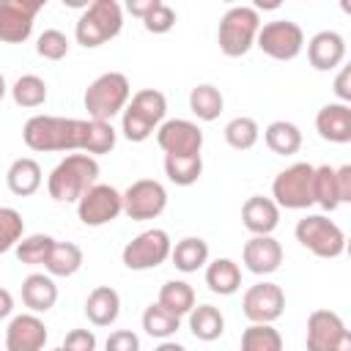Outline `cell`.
Returning <instances> with one entry per match:
<instances>
[{
    "label": "cell",
    "instance_id": "cell-1",
    "mask_svg": "<svg viewBox=\"0 0 351 351\" xmlns=\"http://www.w3.org/2000/svg\"><path fill=\"white\" fill-rule=\"evenodd\" d=\"M22 140L30 151H82L88 156L110 154L115 148V129L107 121H82L60 115H33L22 129Z\"/></svg>",
    "mask_w": 351,
    "mask_h": 351
},
{
    "label": "cell",
    "instance_id": "cell-2",
    "mask_svg": "<svg viewBox=\"0 0 351 351\" xmlns=\"http://www.w3.org/2000/svg\"><path fill=\"white\" fill-rule=\"evenodd\" d=\"M99 178V162L96 156L88 154H69L60 159L49 178H47V192L58 203H77Z\"/></svg>",
    "mask_w": 351,
    "mask_h": 351
},
{
    "label": "cell",
    "instance_id": "cell-3",
    "mask_svg": "<svg viewBox=\"0 0 351 351\" xmlns=\"http://www.w3.org/2000/svg\"><path fill=\"white\" fill-rule=\"evenodd\" d=\"M167 112V99L162 90L156 88H143L137 90L129 104L123 107V118H121V132L129 143H143L154 134V129L162 126Z\"/></svg>",
    "mask_w": 351,
    "mask_h": 351
},
{
    "label": "cell",
    "instance_id": "cell-4",
    "mask_svg": "<svg viewBox=\"0 0 351 351\" xmlns=\"http://www.w3.org/2000/svg\"><path fill=\"white\" fill-rule=\"evenodd\" d=\"M123 27V11L115 0H93L82 8L77 25H74V38L85 49H96L115 38Z\"/></svg>",
    "mask_w": 351,
    "mask_h": 351
},
{
    "label": "cell",
    "instance_id": "cell-5",
    "mask_svg": "<svg viewBox=\"0 0 351 351\" xmlns=\"http://www.w3.org/2000/svg\"><path fill=\"white\" fill-rule=\"evenodd\" d=\"M132 99V85L126 80V74L121 71H104L99 74L88 90H85V110L90 115V121H112L118 112H123V107Z\"/></svg>",
    "mask_w": 351,
    "mask_h": 351
},
{
    "label": "cell",
    "instance_id": "cell-6",
    "mask_svg": "<svg viewBox=\"0 0 351 351\" xmlns=\"http://www.w3.org/2000/svg\"><path fill=\"white\" fill-rule=\"evenodd\" d=\"M261 30V16L258 8L252 5H233L222 14L219 19V30H217V44L222 49V55L228 58H241L255 47Z\"/></svg>",
    "mask_w": 351,
    "mask_h": 351
},
{
    "label": "cell",
    "instance_id": "cell-7",
    "mask_svg": "<svg viewBox=\"0 0 351 351\" xmlns=\"http://www.w3.org/2000/svg\"><path fill=\"white\" fill-rule=\"evenodd\" d=\"M296 241L318 258H337L346 252V233L324 214H307L296 222Z\"/></svg>",
    "mask_w": 351,
    "mask_h": 351
},
{
    "label": "cell",
    "instance_id": "cell-8",
    "mask_svg": "<svg viewBox=\"0 0 351 351\" xmlns=\"http://www.w3.org/2000/svg\"><path fill=\"white\" fill-rule=\"evenodd\" d=\"M313 165L296 162L285 170H280L271 181V200L277 208H291L302 211L313 206Z\"/></svg>",
    "mask_w": 351,
    "mask_h": 351
},
{
    "label": "cell",
    "instance_id": "cell-9",
    "mask_svg": "<svg viewBox=\"0 0 351 351\" xmlns=\"http://www.w3.org/2000/svg\"><path fill=\"white\" fill-rule=\"evenodd\" d=\"M170 250H173V241H170L167 230L151 228V230H143L140 236H134L123 247L121 258H123V266L126 269H132V271H148V269L162 266L170 258Z\"/></svg>",
    "mask_w": 351,
    "mask_h": 351
},
{
    "label": "cell",
    "instance_id": "cell-10",
    "mask_svg": "<svg viewBox=\"0 0 351 351\" xmlns=\"http://www.w3.org/2000/svg\"><path fill=\"white\" fill-rule=\"evenodd\" d=\"M307 351H351V332L335 310H313L307 315Z\"/></svg>",
    "mask_w": 351,
    "mask_h": 351
},
{
    "label": "cell",
    "instance_id": "cell-11",
    "mask_svg": "<svg viewBox=\"0 0 351 351\" xmlns=\"http://www.w3.org/2000/svg\"><path fill=\"white\" fill-rule=\"evenodd\" d=\"M255 47L274 60H293L304 49V30L291 19H274L261 25Z\"/></svg>",
    "mask_w": 351,
    "mask_h": 351
},
{
    "label": "cell",
    "instance_id": "cell-12",
    "mask_svg": "<svg viewBox=\"0 0 351 351\" xmlns=\"http://www.w3.org/2000/svg\"><path fill=\"white\" fill-rule=\"evenodd\" d=\"M123 211V197L115 186L110 184H93L80 200H77V217L82 225L88 228H101L112 219H118V214Z\"/></svg>",
    "mask_w": 351,
    "mask_h": 351
},
{
    "label": "cell",
    "instance_id": "cell-13",
    "mask_svg": "<svg viewBox=\"0 0 351 351\" xmlns=\"http://www.w3.org/2000/svg\"><path fill=\"white\" fill-rule=\"evenodd\" d=\"M121 197H123V214L134 222L156 219L167 208V189L154 178H137L134 184L126 186V192H121Z\"/></svg>",
    "mask_w": 351,
    "mask_h": 351
},
{
    "label": "cell",
    "instance_id": "cell-14",
    "mask_svg": "<svg viewBox=\"0 0 351 351\" xmlns=\"http://www.w3.org/2000/svg\"><path fill=\"white\" fill-rule=\"evenodd\" d=\"M241 310L250 324H274L285 313V293L277 282H255L244 291Z\"/></svg>",
    "mask_w": 351,
    "mask_h": 351
},
{
    "label": "cell",
    "instance_id": "cell-15",
    "mask_svg": "<svg viewBox=\"0 0 351 351\" xmlns=\"http://www.w3.org/2000/svg\"><path fill=\"white\" fill-rule=\"evenodd\" d=\"M41 8H44L41 0H0V41L3 44L27 41Z\"/></svg>",
    "mask_w": 351,
    "mask_h": 351
},
{
    "label": "cell",
    "instance_id": "cell-16",
    "mask_svg": "<svg viewBox=\"0 0 351 351\" xmlns=\"http://www.w3.org/2000/svg\"><path fill=\"white\" fill-rule=\"evenodd\" d=\"M156 145L165 154H173V156L200 154V148H203V132H200L197 123H192L186 118L162 121V126L156 129Z\"/></svg>",
    "mask_w": 351,
    "mask_h": 351
},
{
    "label": "cell",
    "instance_id": "cell-17",
    "mask_svg": "<svg viewBox=\"0 0 351 351\" xmlns=\"http://www.w3.org/2000/svg\"><path fill=\"white\" fill-rule=\"evenodd\" d=\"M47 326L36 313L14 315L5 329V351H44L47 346Z\"/></svg>",
    "mask_w": 351,
    "mask_h": 351
},
{
    "label": "cell",
    "instance_id": "cell-18",
    "mask_svg": "<svg viewBox=\"0 0 351 351\" xmlns=\"http://www.w3.org/2000/svg\"><path fill=\"white\" fill-rule=\"evenodd\" d=\"M241 261L252 274H274L282 263V247L274 236H252L241 247Z\"/></svg>",
    "mask_w": 351,
    "mask_h": 351
},
{
    "label": "cell",
    "instance_id": "cell-19",
    "mask_svg": "<svg viewBox=\"0 0 351 351\" xmlns=\"http://www.w3.org/2000/svg\"><path fill=\"white\" fill-rule=\"evenodd\" d=\"M307 60L315 71H332L346 60V38L335 30H321L307 41Z\"/></svg>",
    "mask_w": 351,
    "mask_h": 351
},
{
    "label": "cell",
    "instance_id": "cell-20",
    "mask_svg": "<svg viewBox=\"0 0 351 351\" xmlns=\"http://www.w3.org/2000/svg\"><path fill=\"white\" fill-rule=\"evenodd\" d=\"M241 222L252 236H271L274 228L280 225V208L271 197L252 195L241 206Z\"/></svg>",
    "mask_w": 351,
    "mask_h": 351
},
{
    "label": "cell",
    "instance_id": "cell-21",
    "mask_svg": "<svg viewBox=\"0 0 351 351\" xmlns=\"http://www.w3.org/2000/svg\"><path fill=\"white\" fill-rule=\"evenodd\" d=\"M315 129L326 143H337V145L351 143V107L340 101L324 104L315 115Z\"/></svg>",
    "mask_w": 351,
    "mask_h": 351
},
{
    "label": "cell",
    "instance_id": "cell-22",
    "mask_svg": "<svg viewBox=\"0 0 351 351\" xmlns=\"http://www.w3.org/2000/svg\"><path fill=\"white\" fill-rule=\"evenodd\" d=\"M22 302L36 315L52 310L55 302H58V285H55V280L49 274H38V271L36 274H27L22 280Z\"/></svg>",
    "mask_w": 351,
    "mask_h": 351
},
{
    "label": "cell",
    "instance_id": "cell-23",
    "mask_svg": "<svg viewBox=\"0 0 351 351\" xmlns=\"http://www.w3.org/2000/svg\"><path fill=\"white\" fill-rule=\"evenodd\" d=\"M121 313V296L110 285H96L85 299V315L93 326H110L115 324Z\"/></svg>",
    "mask_w": 351,
    "mask_h": 351
},
{
    "label": "cell",
    "instance_id": "cell-24",
    "mask_svg": "<svg viewBox=\"0 0 351 351\" xmlns=\"http://www.w3.org/2000/svg\"><path fill=\"white\" fill-rule=\"evenodd\" d=\"M44 176H41V165L30 156H19L11 162L8 173H5V184L16 197H30L38 192Z\"/></svg>",
    "mask_w": 351,
    "mask_h": 351
},
{
    "label": "cell",
    "instance_id": "cell-25",
    "mask_svg": "<svg viewBox=\"0 0 351 351\" xmlns=\"http://www.w3.org/2000/svg\"><path fill=\"white\" fill-rule=\"evenodd\" d=\"M206 285L211 293L219 296H230L241 288V269L236 261L230 258H217L211 263H206Z\"/></svg>",
    "mask_w": 351,
    "mask_h": 351
},
{
    "label": "cell",
    "instance_id": "cell-26",
    "mask_svg": "<svg viewBox=\"0 0 351 351\" xmlns=\"http://www.w3.org/2000/svg\"><path fill=\"white\" fill-rule=\"evenodd\" d=\"M170 261L178 271L192 274L208 263V244L200 236H186V239L176 241V247L170 250Z\"/></svg>",
    "mask_w": 351,
    "mask_h": 351
},
{
    "label": "cell",
    "instance_id": "cell-27",
    "mask_svg": "<svg viewBox=\"0 0 351 351\" xmlns=\"http://www.w3.org/2000/svg\"><path fill=\"white\" fill-rule=\"evenodd\" d=\"M189 332L203 343L219 340L225 332V315L214 304H197L189 313Z\"/></svg>",
    "mask_w": 351,
    "mask_h": 351
},
{
    "label": "cell",
    "instance_id": "cell-28",
    "mask_svg": "<svg viewBox=\"0 0 351 351\" xmlns=\"http://www.w3.org/2000/svg\"><path fill=\"white\" fill-rule=\"evenodd\" d=\"M82 261H85V255L74 241H55L44 269L49 277H71L82 269Z\"/></svg>",
    "mask_w": 351,
    "mask_h": 351
},
{
    "label": "cell",
    "instance_id": "cell-29",
    "mask_svg": "<svg viewBox=\"0 0 351 351\" xmlns=\"http://www.w3.org/2000/svg\"><path fill=\"white\" fill-rule=\"evenodd\" d=\"M263 140H266L269 151L277 156H291L302 148V132L291 121H271L263 132Z\"/></svg>",
    "mask_w": 351,
    "mask_h": 351
},
{
    "label": "cell",
    "instance_id": "cell-30",
    "mask_svg": "<svg viewBox=\"0 0 351 351\" xmlns=\"http://www.w3.org/2000/svg\"><path fill=\"white\" fill-rule=\"evenodd\" d=\"M167 313L173 315H189L192 307H195V291L189 282L184 280H167L162 288H159V299H156Z\"/></svg>",
    "mask_w": 351,
    "mask_h": 351
},
{
    "label": "cell",
    "instance_id": "cell-31",
    "mask_svg": "<svg viewBox=\"0 0 351 351\" xmlns=\"http://www.w3.org/2000/svg\"><path fill=\"white\" fill-rule=\"evenodd\" d=\"M222 107H225V99H222L219 88H214L211 82H200L189 90V110L200 121H217Z\"/></svg>",
    "mask_w": 351,
    "mask_h": 351
},
{
    "label": "cell",
    "instance_id": "cell-32",
    "mask_svg": "<svg viewBox=\"0 0 351 351\" xmlns=\"http://www.w3.org/2000/svg\"><path fill=\"white\" fill-rule=\"evenodd\" d=\"M203 173V156L200 154H186V156H173L165 154V176L176 186H192Z\"/></svg>",
    "mask_w": 351,
    "mask_h": 351
},
{
    "label": "cell",
    "instance_id": "cell-33",
    "mask_svg": "<svg viewBox=\"0 0 351 351\" xmlns=\"http://www.w3.org/2000/svg\"><path fill=\"white\" fill-rule=\"evenodd\" d=\"M178 326H181V318L167 313L159 302L148 304L143 313V329H145V335H151L156 340H170L178 332Z\"/></svg>",
    "mask_w": 351,
    "mask_h": 351
},
{
    "label": "cell",
    "instance_id": "cell-34",
    "mask_svg": "<svg viewBox=\"0 0 351 351\" xmlns=\"http://www.w3.org/2000/svg\"><path fill=\"white\" fill-rule=\"evenodd\" d=\"M11 99L16 107H25V110L41 107L47 101V82L38 74H22L11 85Z\"/></svg>",
    "mask_w": 351,
    "mask_h": 351
},
{
    "label": "cell",
    "instance_id": "cell-35",
    "mask_svg": "<svg viewBox=\"0 0 351 351\" xmlns=\"http://www.w3.org/2000/svg\"><path fill=\"white\" fill-rule=\"evenodd\" d=\"M239 351H282V335L271 324H250L241 332Z\"/></svg>",
    "mask_w": 351,
    "mask_h": 351
},
{
    "label": "cell",
    "instance_id": "cell-36",
    "mask_svg": "<svg viewBox=\"0 0 351 351\" xmlns=\"http://www.w3.org/2000/svg\"><path fill=\"white\" fill-rule=\"evenodd\" d=\"M313 203L321 206L324 211H335L340 206L337 184H335V167L321 165L313 170Z\"/></svg>",
    "mask_w": 351,
    "mask_h": 351
},
{
    "label": "cell",
    "instance_id": "cell-37",
    "mask_svg": "<svg viewBox=\"0 0 351 351\" xmlns=\"http://www.w3.org/2000/svg\"><path fill=\"white\" fill-rule=\"evenodd\" d=\"M55 247V239L47 236V233H30V236H22V241L14 247L19 263H27V266H44L49 252Z\"/></svg>",
    "mask_w": 351,
    "mask_h": 351
},
{
    "label": "cell",
    "instance_id": "cell-38",
    "mask_svg": "<svg viewBox=\"0 0 351 351\" xmlns=\"http://www.w3.org/2000/svg\"><path fill=\"white\" fill-rule=\"evenodd\" d=\"M261 137V129L255 123V118H247V115H239L233 121H228L225 126V143L236 151H250Z\"/></svg>",
    "mask_w": 351,
    "mask_h": 351
},
{
    "label": "cell",
    "instance_id": "cell-39",
    "mask_svg": "<svg viewBox=\"0 0 351 351\" xmlns=\"http://www.w3.org/2000/svg\"><path fill=\"white\" fill-rule=\"evenodd\" d=\"M25 236V219L16 208L0 206V255L14 250Z\"/></svg>",
    "mask_w": 351,
    "mask_h": 351
},
{
    "label": "cell",
    "instance_id": "cell-40",
    "mask_svg": "<svg viewBox=\"0 0 351 351\" xmlns=\"http://www.w3.org/2000/svg\"><path fill=\"white\" fill-rule=\"evenodd\" d=\"M36 52L44 58V60H63L69 55V38L66 33L49 27L44 30L38 38H36Z\"/></svg>",
    "mask_w": 351,
    "mask_h": 351
},
{
    "label": "cell",
    "instance_id": "cell-41",
    "mask_svg": "<svg viewBox=\"0 0 351 351\" xmlns=\"http://www.w3.org/2000/svg\"><path fill=\"white\" fill-rule=\"evenodd\" d=\"M173 25H176V11H173L167 3H162V0H159L156 8L143 19V27H145L148 33H156V36L173 30Z\"/></svg>",
    "mask_w": 351,
    "mask_h": 351
},
{
    "label": "cell",
    "instance_id": "cell-42",
    "mask_svg": "<svg viewBox=\"0 0 351 351\" xmlns=\"http://www.w3.org/2000/svg\"><path fill=\"white\" fill-rule=\"evenodd\" d=\"M104 351H140V337L132 329H115L104 340Z\"/></svg>",
    "mask_w": 351,
    "mask_h": 351
},
{
    "label": "cell",
    "instance_id": "cell-43",
    "mask_svg": "<svg viewBox=\"0 0 351 351\" xmlns=\"http://www.w3.org/2000/svg\"><path fill=\"white\" fill-rule=\"evenodd\" d=\"M63 351H96V335L90 329H71L63 337Z\"/></svg>",
    "mask_w": 351,
    "mask_h": 351
},
{
    "label": "cell",
    "instance_id": "cell-44",
    "mask_svg": "<svg viewBox=\"0 0 351 351\" xmlns=\"http://www.w3.org/2000/svg\"><path fill=\"white\" fill-rule=\"evenodd\" d=\"M335 184H337V197H340V203H348V200H351V165L335 167Z\"/></svg>",
    "mask_w": 351,
    "mask_h": 351
},
{
    "label": "cell",
    "instance_id": "cell-45",
    "mask_svg": "<svg viewBox=\"0 0 351 351\" xmlns=\"http://www.w3.org/2000/svg\"><path fill=\"white\" fill-rule=\"evenodd\" d=\"M348 80H351V71H348V66H343L340 74H337V80H335V93H337L340 104H348L351 101V85H348Z\"/></svg>",
    "mask_w": 351,
    "mask_h": 351
},
{
    "label": "cell",
    "instance_id": "cell-46",
    "mask_svg": "<svg viewBox=\"0 0 351 351\" xmlns=\"http://www.w3.org/2000/svg\"><path fill=\"white\" fill-rule=\"evenodd\" d=\"M156 3H159V0H129V3H126V11H129L132 16H137V19H145V16L156 8Z\"/></svg>",
    "mask_w": 351,
    "mask_h": 351
},
{
    "label": "cell",
    "instance_id": "cell-47",
    "mask_svg": "<svg viewBox=\"0 0 351 351\" xmlns=\"http://www.w3.org/2000/svg\"><path fill=\"white\" fill-rule=\"evenodd\" d=\"M11 313H14V296H11V291L0 288V321L8 318Z\"/></svg>",
    "mask_w": 351,
    "mask_h": 351
},
{
    "label": "cell",
    "instance_id": "cell-48",
    "mask_svg": "<svg viewBox=\"0 0 351 351\" xmlns=\"http://www.w3.org/2000/svg\"><path fill=\"white\" fill-rule=\"evenodd\" d=\"M154 351H186V348H184L181 343H176V340H162Z\"/></svg>",
    "mask_w": 351,
    "mask_h": 351
},
{
    "label": "cell",
    "instance_id": "cell-49",
    "mask_svg": "<svg viewBox=\"0 0 351 351\" xmlns=\"http://www.w3.org/2000/svg\"><path fill=\"white\" fill-rule=\"evenodd\" d=\"M5 90H8V85H5V77L0 74V101H3V96H5Z\"/></svg>",
    "mask_w": 351,
    "mask_h": 351
},
{
    "label": "cell",
    "instance_id": "cell-50",
    "mask_svg": "<svg viewBox=\"0 0 351 351\" xmlns=\"http://www.w3.org/2000/svg\"><path fill=\"white\" fill-rule=\"evenodd\" d=\"M52 351H63V348H52Z\"/></svg>",
    "mask_w": 351,
    "mask_h": 351
}]
</instances>
